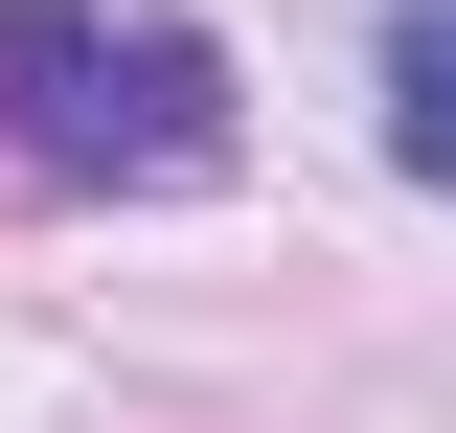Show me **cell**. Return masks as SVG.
Here are the masks:
<instances>
[{
	"mask_svg": "<svg viewBox=\"0 0 456 433\" xmlns=\"http://www.w3.org/2000/svg\"><path fill=\"white\" fill-rule=\"evenodd\" d=\"M0 160L23 183H206L228 46L183 0H0Z\"/></svg>",
	"mask_w": 456,
	"mask_h": 433,
	"instance_id": "6da1fadb",
	"label": "cell"
},
{
	"mask_svg": "<svg viewBox=\"0 0 456 433\" xmlns=\"http://www.w3.org/2000/svg\"><path fill=\"white\" fill-rule=\"evenodd\" d=\"M388 160L456 206V0H388Z\"/></svg>",
	"mask_w": 456,
	"mask_h": 433,
	"instance_id": "7a4b0ae2",
	"label": "cell"
}]
</instances>
